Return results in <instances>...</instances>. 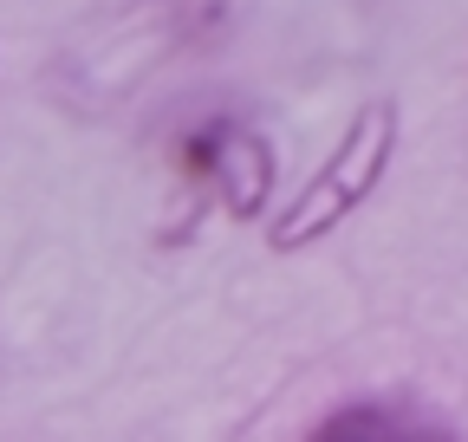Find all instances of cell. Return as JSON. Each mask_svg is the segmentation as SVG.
I'll list each match as a JSON object with an SVG mask.
<instances>
[{
    "mask_svg": "<svg viewBox=\"0 0 468 442\" xmlns=\"http://www.w3.org/2000/svg\"><path fill=\"white\" fill-rule=\"evenodd\" d=\"M169 170H176V195H183V215H234V221H248L267 208L273 195V150L254 124L241 118H228V110H215V118H196L183 137H176V156H169Z\"/></svg>",
    "mask_w": 468,
    "mask_h": 442,
    "instance_id": "6da1fadb",
    "label": "cell"
},
{
    "mask_svg": "<svg viewBox=\"0 0 468 442\" xmlns=\"http://www.w3.org/2000/svg\"><path fill=\"white\" fill-rule=\"evenodd\" d=\"M390 143H397V104L390 98H371L358 118H351V131L338 137V150L319 163V176L300 189V202L273 221V247H300V241L338 228V221L371 195V183L384 176Z\"/></svg>",
    "mask_w": 468,
    "mask_h": 442,
    "instance_id": "7a4b0ae2",
    "label": "cell"
},
{
    "mask_svg": "<svg viewBox=\"0 0 468 442\" xmlns=\"http://www.w3.org/2000/svg\"><path fill=\"white\" fill-rule=\"evenodd\" d=\"M442 423L410 404H345L319 423V436H436Z\"/></svg>",
    "mask_w": 468,
    "mask_h": 442,
    "instance_id": "3957f363",
    "label": "cell"
}]
</instances>
